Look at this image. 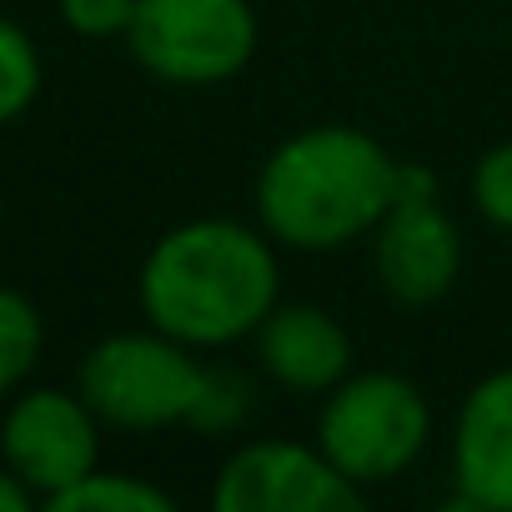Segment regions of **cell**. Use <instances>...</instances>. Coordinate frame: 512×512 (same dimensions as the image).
<instances>
[{
  "label": "cell",
  "mask_w": 512,
  "mask_h": 512,
  "mask_svg": "<svg viewBox=\"0 0 512 512\" xmlns=\"http://www.w3.org/2000/svg\"><path fill=\"white\" fill-rule=\"evenodd\" d=\"M136 297L156 332L196 352L236 347L282 302L277 241L236 216L181 221L146 251Z\"/></svg>",
  "instance_id": "obj_1"
},
{
  "label": "cell",
  "mask_w": 512,
  "mask_h": 512,
  "mask_svg": "<svg viewBox=\"0 0 512 512\" xmlns=\"http://www.w3.org/2000/svg\"><path fill=\"white\" fill-rule=\"evenodd\" d=\"M402 161L357 126H307L256 171V226L287 251H342L377 231L397 201Z\"/></svg>",
  "instance_id": "obj_2"
},
{
  "label": "cell",
  "mask_w": 512,
  "mask_h": 512,
  "mask_svg": "<svg viewBox=\"0 0 512 512\" xmlns=\"http://www.w3.org/2000/svg\"><path fill=\"white\" fill-rule=\"evenodd\" d=\"M432 442L427 392L402 372H352L322 397L317 447L332 467L367 487L402 477Z\"/></svg>",
  "instance_id": "obj_3"
},
{
  "label": "cell",
  "mask_w": 512,
  "mask_h": 512,
  "mask_svg": "<svg viewBox=\"0 0 512 512\" xmlns=\"http://www.w3.org/2000/svg\"><path fill=\"white\" fill-rule=\"evenodd\" d=\"M262 41L251 0H136L126 46L136 66L166 86H226Z\"/></svg>",
  "instance_id": "obj_4"
},
{
  "label": "cell",
  "mask_w": 512,
  "mask_h": 512,
  "mask_svg": "<svg viewBox=\"0 0 512 512\" xmlns=\"http://www.w3.org/2000/svg\"><path fill=\"white\" fill-rule=\"evenodd\" d=\"M206 362L196 347L166 332H116L96 342L81 362V397L91 412L126 432H156L191 422Z\"/></svg>",
  "instance_id": "obj_5"
},
{
  "label": "cell",
  "mask_w": 512,
  "mask_h": 512,
  "mask_svg": "<svg viewBox=\"0 0 512 512\" xmlns=\"http://www.w3.org/2000/svg\"><path fill=\"white\" fill-rule=\"evenodd\" d=\"M372 272L397 307H432L457 287L462 231L437 201V181L427 166L402 161L397 201L372 231Z\"/></svg>",
  "instance_id": "obj_6"
},
{
  "label": "cell",
  "mask_w": 512,
  "mask_h": 512,
  "mask_svg": "<svg viewBox=\"0 0 512 512\" xmlns=\"http://www.w3.org/2000/svg\"><path fill=\"white\" fill-rule=\"evenodd\" d=\"M367 492L347 482L317 442L256 437L241 442L211 487L216 512H352Z\"/></svg>",
  "instance_id": "obj_7"
},
{
  "label": "cell",
  "mask_w": 512,
  "mask_h": 512,
  "mask_svg": "<svg viewBox=\"0 0 512 512\" xmlns=\"http://www.w3.org/2000/svg\"><path fill=\"white\" fill-rule=\"evenodd\" d=\"M96 412L86 397H71V392H26L11 417H6V432H0V452H6L11 472L41 492L46 502L66 487H76L86 472H96Z\"/></svg>",
  "instance_id": "obj_8"
},
{
  "label": "cell",
  "mask_w": 512,
  "mask_h": 512,
  "mask_svg": "<svg viewBox=\"0 0 512 512\" xmlns=\"http://www.w3.org/2000/svg\"><path fill=\"white\" fill-rule=\"evenodd\" d=\"M452 482L457 507L512 512V367L467 387L452 422Z\"/></svg>",
  "instance_id": "obj_9"
},
{
  "label": "cell",
  "mask_w": 512,
  "mask_h": 512,
  "mask_svg": "<svg viewBox=\"0 0 512 512\" xmlns=\"http://www.w3.org/2000/svg\"><path fill=\"white\" fill-rule=\"evenodd\" d=\"M251 347L267 382H277L292 397H327L342 377H352L347 327L312 302H277L251 332Z\"/></svg>",
  "instance_id": "obj_10"
},
{
  "label": "cell",
  "mask_w": 512,
  "mask_h": 512,
  "mask_svg": "<svg viewBox=\"0 0 512 512\" xmlns=\"http://www.w3.org/2000/svg\"><path fill=\"white\" fill-rule=\"evenodd\" d=\"M51 512H176V497L131 472H86L76 487L51 497Z\"/></svg>",
  "instance_id": "obj_11"
},
{
  "label": "cell",
  "mask_w": 512,
  "mask_h": 512,
  "mask_svg": "<svg viewBox=\"0 0 512 512\" xmlns=\"http://www.w3.org/2000/svg\"><path fill=\"white\" fill-rule=\"evenodd\" d=\"M256 412V382L236 367H206L201 372V392H196V407H191V422L196 432L206 437H226L236 427H246V417Z\"/></svg>",
  "instance_id": "obj_12"
},
{
  "label": "cell",
  "mask_w": 512,
  "mask_h": 512,
  "mask_svg": "<svg viewBox=\"0 0 512 512\" xmlns=\"http://www.w3.org/2000/svg\"><path fill=\"white\" fill-rule=\"evenodd\" d=\"M36 91H41V56L16 21L0 16V126L31 111Z\"/></svg>",
  "instance_id": "obj_13"
},
{
  "label": "cell",
  "mask_w": 512,
  "mask_h": 512,
  "mask_svg": "<svg viewBox=\"0 0 512 512\" xmlns=\"http://www.w3.org/2000/svg\"><path fill=\"white\" fill-rule=\"evenodd\" d=\"M41 357V317L26 297L0 287V392H11Z\"/></svg>",
  "instance_id": "obj_14"
},
{
  "label": "cell",
  "mask_w": 512,
  "mask_h": 512,
  "mask_svg": "<svg viewBox=\"0 0 512 512\" xmlns=\"http://www.w3.org/2000/svg\"><path fill=\"white\" fill-rule=\"evenodd\" d=\"M472 206L487 226L512 231V141H497L472 166Z\"/></svg>",
  "instance_id": "obj_15"
},
{
  "label": "cell",
  "mask_w": 512,
  "mask_h": 512,
  "mask_svg": "<svg viewBox=\"0 0 512 512\" xmlns=\"http://www.w3.org/2000/svg\"><path fill=\"white\" fill-rule=\"evenodd\" d=\"M61 16L76 36L86 41H111L131 31L136 16V0H61Z\"/></svg>",
  "instance_id": "obj_16"
},
{
  "label": "cell",
  "mask_w": 512,
  "mask_h": 512,
  "mask_svg": "<svg viewBox=\"0 0 512 512\" xmlns=\"http://www.w3.org/2000/svg\"><path fill=\"white\" fill-rule=\"evenodd\" d=\"M31 507V487L16 472H0V512H26Z\"/></svg>",
  "instance_id": "obj_17"
}]
</instances>
